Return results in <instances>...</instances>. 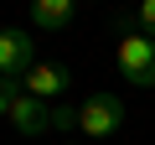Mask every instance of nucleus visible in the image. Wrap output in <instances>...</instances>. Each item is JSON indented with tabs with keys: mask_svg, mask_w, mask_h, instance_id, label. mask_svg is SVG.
I'll return each instance as SVG.
<instances>
[{
	"mask_svg": "<svg viewBox=\"0 0 155 145\" xmlns=\"http://www.w3.org/2000/svg\"><path fill=\"white\" fill-rule=\"evenodd\" d=\"M78 5H88V0H78Z\"/></svg>",
	"mask_w": 155,
	"mask_h": 145,
	"instance_id": "nucleus-10",
	"label": "nucleus"
},
{
	"mask_svg": "<svg viewBox=\"0 0 155 145\" xmlns=\"http://www.w3.org/2000/svg\"><path fill=\"white\" fill-rule=\"evenodd\" d=\"M78 130L88 140H114L124 130V99L119 93H93L83 109H78Z\"/></svg>",
	"mask_w": 155,
	"mask_h": 145,
	"instance_id": "nucleus-2",
	"label": "nucleus"
},
{
	"mask_svg": "<svg viewBox=\"0 0 155 145\" xmlns=\"http://www.w3.org/2000/svg\"><path fill=\"white\" fill-rule=\"evenodd\" d=\"M21 88L31 93V99H41V104H52V99H62L67 88H72V72L62 67V62H36L26 78H21Z\"/></svg>",
	"mask_w": 155,
	"mask_h": 145,
	"instance_id": "nucleus-4",
	"label": "nucleus"
},
{
	"mask_svg": "<svg viewBox=\"0 0 155 145\" xmlns=\"http://www.w3.org/2000/svg\"><path fill=\"white\" fill-rule=\"evenodd\" d=\"M119 72L134 88H155V36L145 31H119Z\"/></svg>",
	"mask_w": 155,
	"mask_h": 145,
	"instance_id": "nucleus-1",
	"label": "nucleus"
},
{
	"mask_svg": "<svg viewBox=\"0 0 155 145\" xmlns=\"http://www.w3.org/2000/svg\"><path fill=\"white\" fill-rule=\"evenodd\" d=\"M78 124V109H52V130H72Z\"/></svg>",
	"mask_w": 155,
	"mask_h": 145,
	"instance_id": "nucleus-9",
	"label": "nucleus"
},
{
	"mask_svg": "<svg viewBox=\"0 0 155 145\" xmlns=\"http://www.w3.org/2000/svg\"><path fill=\"white\" fill-rule=\"evenodd\" d=\"M21 93H26L21 78H0V119H11V104H16Z\"/></svg>",
	"mask_w": 155,
	"mask_h": 145,
	"instance_id": "nucleus-7",
	"label": "nucleus"
},
{
	"mask_svg": "<svg viewBox=\"0 0 155 145\" xmlns=\"http://www.w3.org/2000/svg\"><path fill=\"white\" fill-rule=\"evenodd\" d=\"M31 67H36V36L21 26H5L0 31V78H26Z\"/></svg>",
	"mask_w": 155,
	"mask_h": 145,
	"instance_id": "nucleus-3",
	"label": "nucleus"
},
{
	"mask_svg": "<svg viewBox=\"0 0 155 145\" xmlns=\"http://www.w3.org/2000/svg\"><path fill=\"white\" fill-rule=\"evenodd\" d=\"M134 31L155 36V0H140V5H134Z\"/></svg>",
	"mask_w": 155,
	"mask_h": 145,
	"instance_id": "nucleus-8",
	"label": "nucleus"
},
{
	"mask_svg": "<svg viewBox=\"0 0 155 145\" xmlns=\"http://www.w3.org/2000/svg\"><path fill=\"white\" fill-rule=\"evenodd\" d=\"M72 16H78V0H31V21L41 31H62Z\"/></svg>",
	"mask_w": 155,
	"mask_h": 145,
	"instance_id": "nucleus-6",
	"label": "nucleus"
},
{
	"mask_svg": "<svg viewBox=\"0 0 155 145\" xmlns=\"http://www.w3.org/2000/svg\"><path fill=\"white\" fill-rule=\"evenodd\" d=\"M11 130H16V135H47V130H52V104L21 93V99L11 104Z\"/></svg>",
	"mask_w": 155,
	"mask_h": 145,
	"instance_id": "nucleus-5",
	"label": "nucleus"
}]
</instances>
